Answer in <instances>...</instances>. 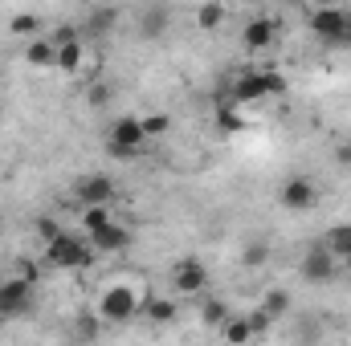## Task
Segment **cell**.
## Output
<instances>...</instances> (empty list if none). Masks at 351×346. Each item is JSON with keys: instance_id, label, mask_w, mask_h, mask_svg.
<instances>
[{"instance_id": "1", "label": "cell", "mask_w": 351, "mask_h": 346, "mask_svg": "<svg viewBox=\"0 0 351 346\" xmlns=\"http://www.w3.org/2000/svg\"><path fill=\"white\" fill-rule=\"evenodd\" d=\"M152 289H147V281L139 285L135 277H110V281H102V289H98V297H94V318H98V326L102 330H114V326H127V322H135L139 318V306H143V297H147Z\"/></svg>"}, {"instance_id": "2", "label": "cell", "mask_w": 351, "mask_h": 346, "mask_svg": "<svg viewBox=\"0 0 351 346\" xmlns=\"http://www.w3.org/2000/svg\"><path fill=\"white\" fill-rule=\"evenodd\" d=\"M286 94V78H282V70H274V66H250V70H241L237 78H233V86H229V106H254V102H265V98H282Z\"/></svg>"}, {"instance_id": "3", "label": "cell", "mask_w": 351, "mask_h": 346, "mask_svg": "<svg viewBox=\"0 0 351 346\" xmlns=\"http://www.w3.org/2000/svg\"><path fill=\"white\" fill-rule=\"evenodd\" d=\"M94 249H90V241L82 232H62V237H53L49 245H45V265L49 269H90L94 265Z\"/></svg>"}, {"instance_id": "4", "label": "cell", "mask_w": 351, "mask_h": 346, "mask_svg": "<svg viewBox=\"0 0 351 346\" xmlns=\"http://www.w3.org/2000/svg\"><path fill=\"white\" fill-rule=\"evenodd\" d=\"M106 147H110V155H119V159H135V155H143V147H147V139H143V122H139L135 114H119V118L106 127Z\"/></svg>"}, {"instance_id": "5", "label": "cell", "mask_w": 351, "mask_h": 346, "mask_svg": "<svg viewBox=\"0 0 351 346\" xmlns=\"http://www.w3.org/2000/svg\"><path fill=\"white\" fill-rule=\"evenodd\" d=\"M306 25H311V33H315L319 41L343 45V33H348V25H351V12L348 8H335V4H319V8L306 12Z\"/></svg>"}, {"instance_id": "6", "label": "cell", "mask_w": 351, "mask_h": 346, "mask_svg": "<svg viewBox=\"0 0 351 346\" xmlns=\"http://www.w3.org/2000/svg\"><path fill=\"white\" fill-rule=\"evenodd\" d=\"M278 204L286 212H311V208H319V183L311 175H290L278 187Z\"/></svg>"}, {"instance_id": "7", "label": "cell", "mask_w": 351, "mask_h": 346, "mask_svg": "<svg viewBox=\"0 0 351 346\" xmlns=\"http://www.w3.org/2000/svg\"><path fill=\"white\" fill-rule=\"evenodd\" d=\"M208 289V269L196 257H180L172 265V293L176 297H196Z\"/></svg>"}, {"instance_id": "8", "label": "cell", "mask_w": 351, "mask_h": 346, "mask_svg": "<svg viewBox=\"0 0 351 346\" xmlns=\"http://www.w3.org/2000/svg\"><path fill=\"white\" fill-rule=\"evenodd\" d=\"M33 310V281L12 273L8 281H0V318H21Z\"/></svg>"}, {"instance_id": "9", "label": "cell", "mask_w": 351, "mask_h": 346, "mask_svg": "<svg viewBox=\"0 0 351 346\" xmlns=\"http://www.w3.org/2000/svg\"><path fill=\"white\" fill-rule=\"evenodd\" d=\"M278 45V21L274 16H250L245 25H241V49L250 53V57H262Z\"/></svg>"}, {"instance_id": "10", "label": "cell", "mask_w": 351, "mask_h": 346, "mask_svg": "<svg viewBox=\"0 0 351 346\" xmlns=\"http://www.w3.org/2000/svg\"><path fill=\"white\" fill-rule=\"evenodd\" d=\"M74 196H78V208H110L119 196V183L110 175H82L74 183Z\"/></svg>"}, {"instance_id": "11", "label": "cell", "mask_w": 351, "mask_h": 346, "mask_svg": "<svg viewBox=\"0 0 351 346\" xmlns=\"http://www.w3.org/2000/svg\"><path fill=\"white\" fill-rule=\"evenodd\" d=\"M298 273H302V281H311V285H327V281L339 277V261L327 253V245H315V249H306Z\"/></svg>"}, {"instance_id": "12", "label": "cell", "mask_w": 351, "mask_h": 346, "mask_svg": "<svg viewBox=\"0 0 351 346\" xmlns=\"http://www.w3.org/2000/svg\"><path fill=\"white\" fill-rule=\"evenodd\" d=\"M90 249L98 253V257H119V253H127L131 249V228L127 224H119V220H110L106 228H98L94 237H86Z\"/></svg>"}, {"instance_id": "13", "label": "cell", "mask_w": 351, "mask_h": 346, "mask_svg": "<svg viewBox=\"0 0 351 346\" xmlns=\"http://www.w3.org/2000/svg\"><path fill=\"white\" fill-rule=\"evenodd\" d=\"M176 297H164V293H147L143 306H139V318H147L152 326H172L176 322Z\"/></svg>"}, {"instance_id": "14", "label": "cell", "mask_w": 351, "mask_h": 346, "mask_svg": "<svg viewBox=\"0 0 351 346\" xmlns=\"http://www.w3.org/2000/svg\"><path fill=\"white\" fill-rule=\"evenodd\" d=\"M25 66L29 70H58V45L49 37H33L25 45Z\"/></svg>"}, {"instance_id": "15", "label": "cell", "mask_w": 351, "mask_h": 346, "mask_svg": "<svg viewBox=\"0 0 351 346\" xmlns=\"http://www.w3.org/2000/svg\"><path fill=\"white\" fill-rule=\"evenodd\" d=\"M86 62H90L86 41H70V45H62V49H58V70H62V74H70V78H78V74L86 70Z\"/></svg>"}, {"instance_id": "16", "label": "cell", "mask_w": 351, "mask_h": 346, "mask_svg": "<svg viewBox=\"0 0 351 346\" xmlns=\"http://www.w3.org/2000/svg\"><path fill=\"white\" fill-rule=\"evenodd\" d=\"M168 8L164 4H147L143 12H139V37H147V41H156V37H164L168 33Z\"/></svg>"}, {"instance_id": "17", "label": "cell", "mask_w": 351, "mask_h": 346, "mask_svg": "<svg viewBox=\"0 0 351 346\" xmlns=\"http://www.w3.org/2000/svg\"><path fill=\"white\" fill-rule=\"evenodd\" d=\"M221 343L225 346H254L258 343V334H254V326H250L245 314H233V318L221 326Z\"/></svg>"}, {"instance_id": "18", "label": "cell", "mask_w": 351, "mask_h": 346, "mask_svg": "<svg viewBox=\"0 0 351 346\" xmlns=\"http://www.w3.org/2000/svg\"><path fill=\"white\" fill-rule=\"evenodd\" d=\"M192 16H196V29H204V33H217V29L229 21V8H225L221 0H208V4H200Z\"/></svg>"}, {"instance_id": "19", "label": "cell", "mask_w": 351, "mask_h": 346, "mask_svg": "<svg viewBox=\"0 0 351 346\" xmlns=\"http://www.w3.org/2000/svg\"><path fill=\"white\" fill-rule=\"evenodd\" d=\"M258 310H262L265 318H269V322L278 326V322H282V318L290 314V293H286V289H269V293L262 297V306H258Z\"/></svg>"}, {"instance_id": "20", "label": "cell", "mask_w": 351, "mask_h": 346, "mask_svg": "<svg viewBox=\"0 0 351 346\" xmlns=\"http://www.w3.org/2000/svg\"><path fill=\"white\" fill-rule=\"evenodd\" d=\"M119 25V8H90L86 12V33H94V37H102V33H110Z\"/></svg>"}, {"instance_id": "21", "label": "cell", "mask_w": 351, "mask_h": 346, "mask_svg": "<svg viewBox=\"0 0 351 346\" xmlns=\"http://www.w3.org/2000/svg\"><path fill=\"white\" fill-rule=\"evenodd\" d=\"M114 220V212L110 208H82V216H78V228H82V237H94L98 228H106Z\"/></svg>"}, {"instance_id": "22", "label": "cell", "mask_w": 351, "mask_h": 346, "mask_svg": "<svg viewBox=\"0 0 351 346\" xmlns=\"http://www.w3.org/2000/svg\"><path fill=\"white\" fill-rule=\"evenodd\" d=\"M229 318H233V314H229V306H225L221 297H208V302L200 306V322H204V326H213V330H221Z\"/></svg>"}, {"instance_id": "23", "label": "cell", "mask_w": 351, "mask_h": 346, "mask_svg": "<svg viewBox=\"0 0 351 346\" xmlns=\"http://www.w3.org/2000/svg\"><path fill=\"white\" fill-rule=\"evenodd\" d=\"M245 122H250V118H245V110H237V106H229V102L217 110V127H221L225 135H237V131H245Z\"/></svg>"}, {"instance_id": "24", "label": "cell", "mask_w": 351, "mask_h": 346, "mask_svg": "<svg viewBox=\"0 0 351 346\" xmlns=\"http://www.w3.org/2000/svg\"><path fill=\"white\" fill-rule=\"evenodd\" d=\"M139 122H143V139H147V143H156V139H164V135L172 131V118H168L164 110H160V114H143Z\"/></svg>"}, {"instance_id": "25", "label": "cell", "mask_w": 351, "mask_h": 346, "mask_svg": "<svg viewBox=\"0 0 351 346\" xmlns=\"http://www.w3.org/2000/svg\"><path fill=\"white\" fill-rule=\"evenodd\" d=\"M8 33H21V37L33 41V33H41V16H37V12H16V16L8 21Z\"/></svg>"}, {"instance_id": "26", "label": "cell", "mask_w": 351, "mask_h": 346, "mask_svg": "<svg viewBox=\"0 0 351 346\" xmlns=\"http://www.w3.org/2000/svg\"><path fill=\"white\" fill-rule=\"evenodd\" d=\"M265 261H269V245H265V241H250V245L241 249V265H245V269H262Z\"/></svg>"}, {"instance_id": "27", "label": "cell", "mask_w": 351, "mask_h": 346, "mask_svg": "<svg viewBox=\"0 0 351 346\" xmlns=\"http://www.w3.org/2000/svg\"><path fill=\"white\" fill-rule=\"evenodd\" d=\"M348 241H351V224H335V228L327 232V241H323V245H327V253L335 257V253H339V249H343Z\"/></svg>"}, {"instance_id": "28", "label": "cell", "mask_w": 351, "mask_h": 346, "mask_svg": "<svg viewBox=\"0 0 351 346\" xmlns=\"http://www.w3.org/2000/svg\"><path fill=\"white\" fill-rule=\"evenodd\" d=\"M245 318H250V326H254V334H258V338H262V334H269V330H274V322L265 318L262 310H250Z\"/></svg>"}, {"instance_id": "29", "label": "cell", "mask_w": 351, "mask_h": 346, "mask_svg": "<svg viewBox=\"0 0 351 346\" xmlns=\"http://www.w3.org/2000/svg\"><path fill=\"white\" fill-rule=\"evenodd\" d=\"M62 232H66V228H62V224H58V220H37V237H41V241H45V245H49V241H53V237H62Z\"/></svg>"}, {"instance_id": "30", "label": "cell", "mask_w": 351, "mask_h": 346, "mask_svg": "<svg viewBox=\"0 0 351 346\" xmlns=\"http://www.w3.org/2000/svg\"><path fill=\"white\" fill-rule=\"evenodd\" d=\"M335 163H339L343 172H351V139H339V143H335Z\"/></svg>"}, {"instance_id": "31", "label": "cell", "mask_w": 351, "mask_h": 346, "mask_svg": "<svg viewBox=\"0 0 351 346\" xmlns=\"http://www.w3.org/2000/svg\"><path fill=\"white\" fill-rule=\"evenodd\" d=\"M335 261H339V269H343V273L351 269V241L343 245V249H339V253H335Z\"/></svg>"}, {"instance_id": "32", "label": "cell", "mask_w": 351, "mask_h": 346, "mask_svg": "<svg viewBox=\"0 0 351 346\" xmlns=\"http://www.w3.org/2000/svg\"><path fill=\"white\" fill-rule=\"evenodd\" d=\"M348 285H351V269H348Z\"/></svg>"}]
</instances>
